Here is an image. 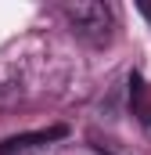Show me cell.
<instances>
[{
    "label": "cell",
    "instance_id": "obj_1",
    "mask_svg": "<svg viewBox=\"0 0 151 155\" xmlns=\"http://www.w3.org/2000/svg\"><path fill=\"white\" fill-rule=\"evenodd\" d=\"M65 18L72 25V33L94 47H104L112 40L115 29V15L108 4H97V0H76V4H65Z\"/></svg>",
    "mask_w": 151,
    "mask_h": 155
},
{
    "label": "cell",
    "instance_id": "obj_2",
    "mask_svg": "<svg viewBox=\"0 0 151 155\" xmlns=\"http://www.w3.org/2000/svg\"><path fill=\"white\" fill-rule=\"evenodd\" d=\"M65 137V126H50V130H36V134H18V137H7L0 144V155H14V152H25V148H36V144H50Z\"/></svg>",
    "mask_w": 151,
    "mask_h": 155
},
{
    "label": "cell",
    "instance_id": "obj_3",
    "mask_svg": "<svg viewBox=\"0 0 151 155\" xmlns=\"http://www.w3.org/2000/svg\"><path fill=\"white\" fill-rule=\"evenodd\" d=\"M130 105H133V116L140 119V126L151 130V87L144 83L140 72H130Z\"/></svg>",
    "mask_w": 151,
    "mask_h": 155
},
{
    "label": "cell",
    "instance_id": "obj_4",
    "mask_svg": "<svg viewBox=\"0 0 151 155\" xmlns=\"http://www.w3.org/2000/svg\"><path fill=\"white\" fill-rule=\"evenodd\" d=\"M140 15H144V18L151 22V4H140Z\"/></svg>",
    "mask_w": 151,
    "mask_h": 155
}]
</instances>
